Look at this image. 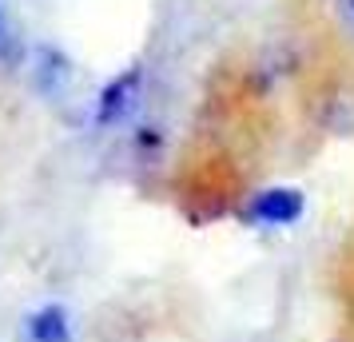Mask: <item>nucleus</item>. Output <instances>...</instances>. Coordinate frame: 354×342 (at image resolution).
Instances as JSON below:
<instances>
[{"label":"nucleus","mask_w":354,"mask_h":342,"mask_svg":"<svg viewBox=\"0 0 354 342\" xmlns=\"http://www.w3.org/2000/svg\"><path fill=\"white\" fill-rule=\"evenodd\" d=\"M247 219L267 223V227H287L295 219H303V191L299 187H267L247 203Z\"/></svg>","instance_id":"obj_1"},{"label":"nucleus","mask_w":354,"mask_h":342,"mask_svg":"<svg viewBox=\"0 0 354 342\" xmlns=\"http://www.w3.org/2000/svg\"><path fill=\"white\" fill-rule=\"evenodd\" d=\"M140 80H144V72H140V68H128V72H120V76H112V80L104 84V92H100V99H96V124L100 128L124 120V112H128L131 99H136Z\"/></svg>","instance_id":"obj_2"},{"label":"nucleus","mask_w":354,"mask_h":342,"mask_svg":"<svg viewBox=\"0 0 354 342\" xmlns=\"http://www.w3.org/2000/svg\"><path fill=\"white\" fill-rule=\"evenodd\" d=\"M28 342H68V314L60 307H44L28 319Z\"/></svg>","instance_id":"obj_3"},{"label":"nucleus","mask_w":354,"mask_h":342,"mask_svg":"<svg viewBox=\"0 0 354 342\" xmlns=\"http://www.w3.org/2000/svg\"><path fill=\"white\" fill-rule=\"evenodd\" d=\"M342 267H346V275H342V307H346V314L354 319V251L351 255H342Z\"/></svg>","instance_id":"obj_4"},{"label":"nucleus","mask_w":354,"mask_h":342,"mask_svg":"<svg viewBox=\"0 0 354 342\" xmlns=\"http://www.w3.org/2000/svg\"><path fill=\"white\" fill-rule=\"evenodd\" d=\"M338 12L351 20V28H354V0H338Z\"/></svg>","instance_id":"obj_5"},{"label":"nucleus","mask_w":354,"mask_h":342,"mask_svg":"<svg viewBox=\"0 0 354 342\" xmlns=\"http://www.w3.org/2000/svg\"><path fill=\"white\" fill-rule=\"evenodd\" d=\"M8 48V24H4V12H0V56Z\"/></svg>","instance_id":"obj_6"}]
</instances>
